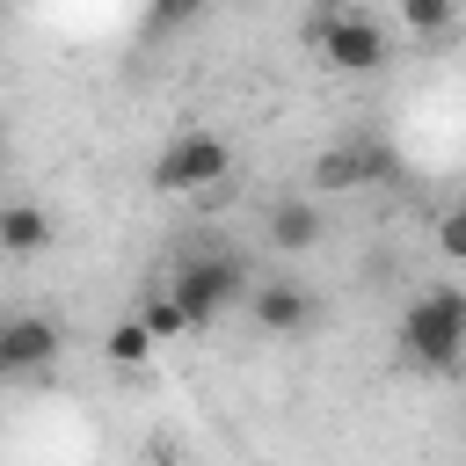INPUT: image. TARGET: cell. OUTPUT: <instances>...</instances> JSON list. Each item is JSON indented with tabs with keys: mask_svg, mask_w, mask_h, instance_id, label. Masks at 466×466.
<instances>
[{
	"mask_svg": "<svg viewBox=\"0 0 466 466\" xmlns=\"http://www.w3.org/2000/svg\"><path fill=\"white\" fill-rule=\"evenodd\" d=\"M393 335H400V357L415 371H459L466 364V291L459 284H422Z\"/></svg>",
	"mask_w": 466,
	"mask_h": 466,
	"instance_id": "obj_1",
	"label": "cell"
},
{
	"mask_svg": "<svg viewBox=\"0 0 466 466\" xmlns=\"http://www.w3.org/2000/svg\"><path fill=\"white\" fill-rule=\"evenodd\" d=\"M233 175V146L218 131H175L160 153H153V189L160 197H204Z\"/></svg>",
	"mask_w": 466,
	"mask_h": 466,
	"instance_id": "obj_2",
	"label": "cell"
},
{
	"mask_svg": "<svg viewBox=\"0 0 466 466\" xmlns=\"http://www.w3.org/2000/svg\"><path fill=\"white\" fill-rule=\"evenodd\" d=\"M175 299H182V313L204 328V320H218V313H233V306H248V262L240 255H182L175 262V284H167Z\"/></svg>",
	"mask_w": 466,
	"mask_h": 466,
	"instance_id": "obj_3",
	"label": "cell"
},
{
	"mask_svg": "<svg viewBox=\"0 0 466 466\" xmlns=\"http://www.w3.org/2000/svg\"><path fill=\"white\" fill-rule=\"evenodd\" d=\"M313 44H320V58L335 73H379L386 66V29L364 7H320L313 15Z\"/></svg>",
	"mask_w": 466,
	"mask_h": 466,
	"instance_id": "obj_4",
	"label": "cell"
},
{
	"mask_svg": "<svg viewBox=\"0 0 466 466\" xmlns=\"http://www.w3.org/2000/svg\"><path fill=\"white\" fill-rule=\"evenodd\" d=\"M66 350V328L51 313H0V379H44Z\"/></svg>",
	"mask_w": 466,
	"mask_h": 466,
	"instance_id": "obj_5",
	"label": "cell"
},
{
	"mask_svg": "<svg viewBox=\"0 0 466 466\" xmlns=\"http://www.w3.org/2000/svg\"><path fill=\"white\" fill-rule=\"evenodd\" d=\"M248 313H255L262 335H306V328H313V291L277 277V284H255V291H248Z\"/></svg>",
	"mask_w": 466,
	"mask_h": 466,
	"instance_id": "obj_6",
	"label": "cell"
},
{
	"mask_svg": "<svg viewBox=\"0 0 466 466\" xmlns=\"http://www.w3.org/2000/svg\"><path fill=\"white\" fill-rule=\"evenodd\" d=\"M393 160L379 153V146H328L320 160H313V189H364V182H379Z\"/></svg>",
	"mask_w": 466,
	"mask_h": 466,
	"instance_id": "obj_7",
	"label": "cell"
},
{
	"mask_svg": "<svg viewBox=\"0 0 466 466\" xmlns=\"http://www.w3.org/2000/svg\"><path fill=\"white\" fill-rule=\"evenodd\" d=\"M320 233H328V226H320V204H313V197H277L269 218H262V240L284 248V255H306Z\"/></svg>",
	"mask_w": 466,
	"mask_h": 466,
	"instance_id": "obj_8",
	"label": "cell"
},
{
	"mask_svg": "<svg viewBox=\"0 0 466 466\" xmlns=\"http://www.w3.org/2000/svg\"><path fill=\"white\" fill-rule=\"evenodd\" d=\"M58 240L44 204H0V255H44Z\"/></svg>",
	"mask_w": 466,
	"mask_h": 466,
	"instance_id": "obj_9",
	"label": "cell"
},
{
	"mask_svg": "<svg viewBox=\"0 0 466 466\" xmlns=\"http://www.w3.org/2000/svg\"><path fill=\"white\" fill-rule=\"evenodd\" d=\"M138 320H146V335H153V342H182V335L197 328V320L182 313V299H175V291H146Z\"/></svg>",
	"mask_w": 466,
	"mask_h": 466,
	"instance_id": "obj_10",
	"label": "cell"
},
{
	"mask_svg": "<svg viewBox=\"0 0 466 466\" xmlns=\"http://www.w3.org/2000/svg\"><path fill=\"white\" fill-rule=\"evenodd\" d=\"M153 350H160V342L146 335V320H116V328L102 335V357H109V364H124V371L153 364Z\"/></svg>",
	"mask_w": 466,
	"mask_h": 466,
	"instance_id": "obj_11",
	"label": "cell"
},
{
	"mask_svg": "<svg viewBox=\"0 0 466 466\" xmlns=\"http://www.w3.org/2000/svg\"><path fill=\"white\" fill-rule=\"evenodd\" d=\"M400 22H408L415 36H444V29H451V7H444V0H400Z\"/></svg>",
	"mask_w": 466,
	"mask_h": 466,
	"instance_id": "obj_12",
	"label": "cell"
},
{
	"mask_svg": "<svg viewBox=\"0 0 466 466\" xmlns=\"http://www.w3.org/2000/svg\"><path fill=\"white\" fill-rule=\"evenodd\" d=\"M437 248H444L451 262H466V211H444V226H437Z\"/></svg>",
	"mask_w": 466,
	"mask_h": 466,
	"instance_id": "obj_13",
	"label": "cell"
}]
</instances>
